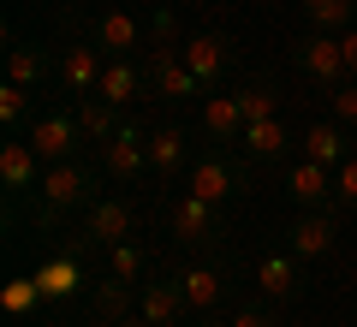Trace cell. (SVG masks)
Segmentation results:
<instances>
[{"label": "cell", "instance_id": "obj_1", "mask_svg": "<svg viewBox=\"0 0 357 327\" xmlns=\"http://www.w3.org/2000/svg\"><path fill=\"white\" fill-rule=\"evenodd\" d=\"M96 202V178H89V167L77 161H54L48 173H42V185H36V227L48 232V227H60V214H72V208H89Z\"/></svg>", "mask_w": 357, "mask_h": 327}, {"label": "cell", "instance_id": "obj_2", "mask_svg": "<svg viewBox=\"0 0 357 327\" xmlns=\"http://www.w3.org/2000/svg\"><path fill=\"white\" fill-rule=\"evenodd\" d=\"M131 227H137V208H131L126 197H96L84 208V250H114V244L131 238Z\"/></svg>", "mask_w": 357, "mask_h": 327}, {"label": "cell", "instance_id": "obj_3", "mask_svg": "<svg viewBox=\"0 0 357 327\" xmlns=\"http://www.w3.org/2000/svg\"><path fill=\"white\" fill-rule=\"evenodd\" d=\"M149 96L155 101H185V96H203V84H197V72L185 66V54H178V42H155L149 48Z\"/></svg>", "mask_w": 357, "mask_h": 327}, {"label": "cell", "instance_id": "obj_4", "mask_svg": "<svg viewBox=\"0 0 357 327\" xmlns=\"http://www.w3.org/2000/svg\"><path fill=\"white\" fill-rule=\"evenodd\" d=\"M185 190L203 197V202H215V208H227L244 190V167H232L227 155H197V161L185 167Z\"/></svg>", "mask_w": 357, "mask_h": 327}, {"label": "cell", "instance_id": "obj_5", "mask_svg": "<svg viewBox=\"0 0 357 327\" xmlns=\"http://www.w3.org/2000/svg\"><path fill=\"white\" fill-rule=\"evenodd\" d=\"M292 60L304 66V77H316L321 89H340L345 77V48H340V36H328V30H310V36H298L292 42Z\"/></svg>", "mask_w": 357, "mask_h": 327}, {"label": "cell", "instance_id": "obj_6", "mask_svg": "<svg viewBox=\"0 0 357 327\" xmlns=\"http://www.w3.org/2000/svg\"><path fill=\"white\" fill-rule=\"evenodd\" d=\"M102 167L119 178V185H137V178L149 173V131H143L137 119H131V126H119L114 137L102 143Z\"/></svg>", "mask_w": 357, "mask_h": 327}, {"label": "cell", "instance_id": "obj_7", "mask_svg": "<svg viewBox=\"0 0 357 327\" xmlns=\"http://www.w3.org/2000/svg\"><path fill=\"white\" fill-rule=\"evenodd\" d=\"M167 227H173V238L185 244V250H203V244L220 238V208L185 190V197L173 202V214H167Z\"/></svg>", "mask_w": 357, "mask_h": 327}, {"label": "cell", "instance_id": "obj_8", "mask_svg": "<svg viewBox=\"0 0 357 327\" xmlns=\"http://www.w3.org/2000/svg\"><path fill=\"white\" fill-rule=\"evenodd\" d=\"M24 137H30V149L42 155V167H54V161H72L77 155L84 126H77V114H36V126H30Z\"/></svg>", "mask_w": 357, "mask_h": 327}, {"label": "cell", "instance_id": "obj_9", "mask_svg": "<svg viewBox=\"0 0 357 327\" xmlns=\"http://www.w3.org/2000/svg\"><path fill=\"white\" fill-rule=\"evenodd\" d=\"M178 54H185V66L197 72V84H203V89H215L220 77L232 72V60H238V48H232V36H215V30H203V36H191V42H185Z\"/></svg>", "mask_w": 357, "mask_h": 327}, {"label": "cell", "instance_id": "obj_10", "mask_svg": "<svg viewBox=\"0 0 357 327\" xmlns=\"http://www.w3.org/2000/svg\"><path fill=\"white\" fill-rule=\"evenodd\" d=\"M102 72H107V54L96 48V42L60 48V89L66 96H96V89H102Z\"/></svg>", "mask_w": 357, "mask_h": 327}, {"label": "cell", "instance_id": "obj_11", "mask_svg": "<svg viewBox=\"0 0 357 327\" xmlns=\"http://www.w3.org/2000/svg\"><path fill=\"white\" fill-rule=\"evenodd\" d=\"M333 208H304L292 220V227H286V250L298 256V262H321V256L333 250Z\"/></svg>", "mask_w": 357, "mask_h": 327}, {"label": "cell", "instance_id": "obj_12", "mask_svg": "<svg viewBox=\"0 0 357 327\" xmlns=\"http://www.w3.org/2000/svg\"><path fill=\"white\" fill-rule=\"evenodd\" d=\"M42 155L30 149V137H6L0 143V185H6V197H30V190L42 185Z\"/></svg>", "mask_w": 357, "mask_h": 327}, {"label": "cell", "instance_id": "obj_13", "mask_svg": "<svg viewBox=\"0 0 357 327\" xmlns=\"http://www.w3.org/2000/svg\"><path fill=\"white\" fill-rule=\"evenodd\" d=\"M286 197H292L298 208H340V202H333V167L298 155V161L286 167Z\"/></svg>", "mask_w": 357, "mask_h": 327}, {"label": "cell", "instance_id": "obj_14", "mask_svg": "<svg viewBox=\"0 0 357 327\" xmlns=\"http://www.w3.org/2000/svg\"><path fill=\"white\" fill-rule=\"evenodd\" d=\"M256 286H262V298H274V303H292L298 291H304V262H298L292 250H274V256H262V262H256Z\"/></svg>", "mask_w": 357, "mask_h": 327}, {"label": "cell", "instance_id": "obj_15", "mask_svg": "<svg viewBox=\"0 0 357 327\" xmlns=\"http://www.w3.org/2000/svg\"><path fill=\"white\" fill-rule=\"evenodd\" d=\"M178 167H191V137H185V126H161L149 131V178H178Z\"/></svg>", "mask_w": 357, "mask_h": 327}, {"label": "cell", "instance_id": "obj_16", "mask_svg": "<svg viewBox=\"0 0 357 327\" xmlns=\"http://www.w3.org/2000/svg\"><path fill=\"white\" fill-rule=\"evenodd\" d=\"M137 310L149 315V327H178V315L191 310V303H185V286H178V274L143 286V291H137Z\"/></svg>", "mask_w": 357, "mask_h": 327}, {"label": "cell", "instance_id": "obj_17", "mask_svg": "<svg viewBox=\"0 0 357 327\" xmlns=\"http://www.w3.org/2000/svg\"><path fill=\"white\" fill-rule=\"evenodd\" d=\"M89 42H96L107 60H131V48H143V24L131 13H102V24H96Z\"/></svg>", "mask_w": 357, "mask_h": 327}, {"label": "cell", "instance_id": "obj_18", "mask_svg": "<svg viewBox=\"0 0 357 327\" xmlns=\"http://www.w3.org/2000/svg\"><path fill=\"white\" fill-rule=\"evenodd\" d=\"M298 149H304V161H321V167H340L345 155H351V143H345L340 119H316V126L298 137Z\"/></svg>", "mask_w": 357, "mask_h": 327}, {"label": "cell", "instance_id": "obj_19", "mask_svg": "<svg viewBox=\"0 0 357 327\" xmlns=\"http://www.w3.org/2000/svg\"><path fill=\"white\" fill-rule=\"evenodd\" d=\"M203 131L215 143H238L244 137V101L238 96H208L203 101Z\"/></svg>", "mask_w": 357, "mask_h": 327}, {"label": "cell", "instance_id": "obj_20", "mask_svg": "<svg viewBox=\"0 0 357 327\" xmlns=\"http://www.w3.org/2000/svg\"><path fill=\"white\" fill-rule=\"evenodd\" d=\"M238 149L250 155V161H280V155L292 149V131H286L280 119H256V126H244Z\"/></svg>", "mask_w": 357, "mask_h": 327}, {"label": "cell", "instance_id": "obj_21", "mask_svg": "<svg viewBox=\"0 0 357 327\" xmlns=\"http://www.w3.org/2000/svg\"><path fill=\"white\" fill-rule=\"evenodd\" d=\"M42 77H48V48H36V42H6V84L42 89Z\"/></svg>", "mask_w": 357, "mask_h": 327}, {"label": "cell", "instance_id": "obj_22", "mask_svg": "<svg viewBox=\"0 0 357 327\" xmlns=\"http://www.w3.org/2000/svg\"><path fill=\"white\" fill-rule=\"evenodd\" d=\"M143 89H149V72H137L131 60H107L102 89H96V96H102V101H114V107H126V101H137Z\"/></svg>", "mask_w": 357, "mask_h": 327}, {"label": "cell", "instance_id": "obj_23", "mask_svg": "<svg viewBox=\"0 0 357 327\" xmlns=\"http://www.w3.org/2000/svg\"><path fill=\"white\" fill-rule=\"evenodd\" d=\"M178 286H185V303H191V310H215L220 291H227V274H220V268H208V262H197V268H185V274H178Z\"/></svg>", "mask_w": 357, "mask_h": 327}, {"label": "cell", "instance_id": "obj_24", "mask_svg": "<svg viewBox=\"0 0 357 327\" xmlns=\"http://www.w3.org/2000/svg\"><path fill=\"white\" fill-rule=\"evenodd\" d=\"M72 114H77V126H84L89 143H107L119 131V107H114V101H102V96H77Z\"/></svg>", "mask_w": 357, "mask_h": 327}, {"label": "cell", "instance_id": "obj_25", "mask_svg": "<svg viewBox=\"0 0 357 327\" xmlns=\"http://www.w3.org/2000/svg\"><path fill=\"white\" fill-rule=\"evenodd\" d=\"M0 126L13 131H24V126H36V89H24V84H0Z\"/></svg>", "mask_w": 357, "mask_h": 327}, {"label": "cell", "instance_id": "obj_26", "mask_svg": "<svg viewBox=\"0 0 357 327\" xmlns=\"http://www.w3.org/2000/svg\"><path fill=\"white\" fill-rule=\"evenodd\" d=\"M89 310H96V321H102V327H114L119 315H131V280L107 274L102 286H96V303H89Z\"/></svg>", "mask_w": 357, "mask_h": 327}, {"label": "cell", "instance_id": "obj_27", "mask_svg": "<svg viewBox=\"0 0 357 327\" xmlns=\"http://www.w3.org/2000/svg\"><path fill=\"white\" fill-rule=\"evenodd\" d=\"M304 6V24L310 30H351V0H298Z\"/></svg>", "mask_w": 357, "mask_h": 327}, {"label": "cell", "instance_id": "obj_28", "mask_svg": "<svg viewBox=\"0 0 357 327\" xmlns=\"http://www.w3.org/2000/svg\"><path fill=\"white\" fill-rule=\"evenodd\" d=\"M238 101H244V126H256V119H280V89H274V84H244Z\"/></svg>", "mask_w": 357, "mask_h": 327}, {"label": "cell", "instance_id": "obj_29", "mask_svg": "<svg viewBox=\"0 0 357 327\" xmlns=\"http://www.w3.org/2000/svg\"><path fill=\"white\" fill-rule=\"evenodd\" d=\"M107 274H119V280H131V286H137V274H143V250L137 244H114V250H107Z\"/></svg>", "mask_w": 357, "mask_h": 327}, {"label": "cell", "instance_id": "obj_30", "mask_svg": "<svg viewBox=\"0 0 357 327\" xmlns=\"http://www.w3.org/2000/svg\"><path fill=\"white\" fill-rule=\"evenodd\" d=\"M36 280H42V298H66V291L77 286V268L72 262H54V268H42Z\"/></svg>", "mask_w": 357, "mask_h": 327}, {"label": "cell", "instance_id": "obj_31", "mask_svg": "<svg viewBox=\"0 0 357 327\" xmlns=\"http://www.w3.org/2000/svg\"><path fill=\"white\" fill-rule=\"evenodd\" d=\"M333 202H357V149L333 167Z\"/></svg>", "mask_w": 357, "mask_h": 327}, {"label": "cell", "instance_id": "obj_32", "mask_svg": "<svg viewBox=\"0 0 357 327\" xmlns=\"http://www.w3.org/2000/svg\"><path fill=\"white\" fill-rule=\"evenodd\" d=\"M328 96H333V119H340V126H357V77H345Z\"/></svg>", "mask_w": 357, "mask_h": 327}, {"label": "cell", "instance_id": "obj_33", "mask_svg": "<svg viewBox=\"0 0 357 327\" xmlns=\"http://www.w3.org/2000/svg\"><path fill=\"white\" fill-rule=\"evenodd\" d=\"M36 298H42V280H13L6 286V310H30Z\"/></svg>", "mask_w": 357, "mask_h": 327}, {"label": "cell", "instance_id": "obj_34", "mask_svg": "<svg viewBox=\"0 0 357 327\" xmlns=\"http://www.w3.org/2000/svg\"><path fill=\"white\" fill-rule=\"evenodd\" d=\"M232 327H274V315L250 303V310H238V315H232Z\"/></svg>", "mask_w": 357, "mask_h": 327}, {"label": "cell", "instance_id": "obj_35", "mask_svg": "<svg viewBox=\"0 0 357 327\" xmlns=\"http://www.w3.org/2000/svg\"><path fill=\"white\" fill-rule=\"evenodd\" d=\"M340 48H345V72L357 77V24H351V30H340Z\"/></svg>", "mask_w": 357, "mask_h": 327}, {"label": "cell", "instance_id": "obj_36", "mask_svg": "<svg viewBox=\"0 0 357 327\" xmlns=\"http://www.w3.org/2000/svg\"><path fill=\"white\" fill-rule=\"evenodd\" d=\"M114 327H149V315H143V310H131V315H119Z\"/></svg>", "mask_w": 357, "mask_h": 327}, {"label": "cell", "instance_id": "obj_37", "mask_svg": "<svg viewBox=\"0 0 357 327\" xmlns=\"http://www.w3.org/2000/svg\"><path fill=\"white\" fill-rule=\"evenodd\" d=\"M197 327H232V321H197Z\"/></svg>", "mask_w": 357, "mask_h": 327}]
</instances>
